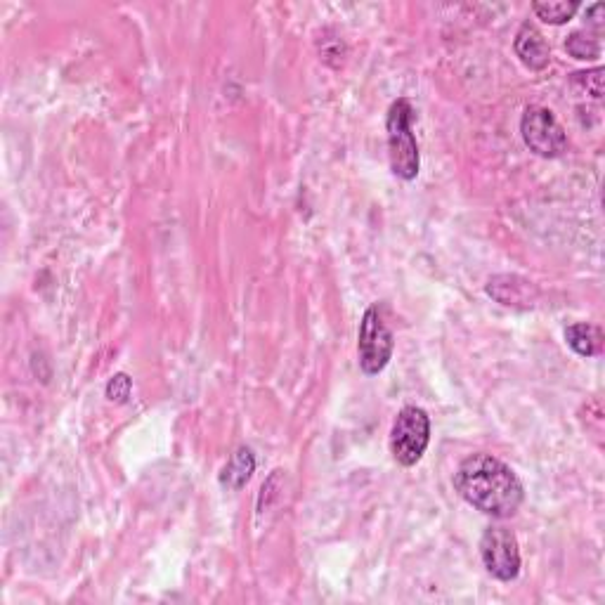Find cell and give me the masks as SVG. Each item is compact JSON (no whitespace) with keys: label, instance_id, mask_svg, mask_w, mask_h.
Returning <instances> with one entry per match:
<instances>
[{"label":"cell","instance_id":"6da1fadb","mask_svg":"<svg viewBox=\"0 0 605 605\" xmlns=\"http://www.w3.org/2000/svg\"><path fill=\"white\" fill-rule=\"evenodd\" d=\"M454 490L473 509L499 520L516 516L525 499L523 483L511 466L485 452L471 454L461 461L454 473Z\"/></svg>","mask_w":605,"mask_h":605},{"label":"cell","instance_id":"7a4b0ae2","mask_svg":"<svg viewBox=\"0 0 605 605\" xmlns=\"http://www.w3.org/2000/svg\"><path fill=\"white\" fill-rule=\"evenodd\" d=\"M412 121H414V109L412 104H409V100L400 97V100L390 104L386 116L388 156H390V168H393V173L402 180H414L421 168L419 145H416V138L412 133Z\"/></svg>","mask_w":605,"mask_h":605},{"label":"cell","instance_id":"3957f363","mask_svg":"<svg viewBox=\"0 0 605 605\" xmlns=\"http://www.w3.org/2000/svg\"><path fill=\"white\" fill-rule=\"evenodd\" d=\"M431 442V419L421 407H405L390 428V452L400 466L419 464Z\"/></svg>","mask_w":605,"mask_h":605},{"label":"cell","instance_id":"277c9868","mask_svg":"<svg viewBox=\"0 0 605 605\" xmlns=\"http://www.w3.org/2000/svg\"><path fill=\"white\" fill-rule=\"evenodd\" d=\"M395 350L393 331L388 329L379 305H372L364 312L360 322V334H357V355H360L362 374L376 376L388 367L390 357Z\"/></svg>","mask_w":605,"mask_h":605},{"label":"cell","instance_id":"5b68a950","mask_svg":"<svg viewBox=\"0 0 605 605\" xmlns=\"http://www.w3.org/2000/svg\"><path fill=\"white\" fill-rule=\"evenodd\" d=\"M520 133H523L530 152L542 156V159H558L568 149V135L546 107L532 104L525 109L523 119H520Z\"/></svg>","mask_w":605,"mask_h":605},{"label":"cell","instance_id":"8992f818","mask_svg":"<svg viewBox=\"0 0 605 605\" xmlns=\"http://www.w3.org/2000/svg\"><path fill=\"white\" fill-rule=\"evenodd\" d=\"M480 556L494 580L513 582L520 575L518 539L506 528H487L480 539Z\"/></svg>","mask_w":605,"mask_h":605},{"label":"cell","instance_id":"52a82bcc","mask_svg":"<svg viewBox=\"0 0 605 605\" xmlns=\"http://www.w3.org/2000/svg\"><path fill=\"white\" fill-rule=\"evenodd\" d=\"M487 294L502 305H513V308H530L535 301V286L528 279L516 275H497L487 282Z\"/></svg>","mask_w":605,"mask_h":605},{"label":"cell","instance_id":"ba28073f","mask_svg":"<svg viewBox=\"0 0 605 605\" xmlns=\"http://www.w3.org/2000/svg\"><path fill=\"white\" fill-rule=\"evenodd\" d=\"M513 50H516L520 62L532 71H542L551 60L549 45H546L542 31H539L532 22H525L520 26L516 34V43H513Z\"/></svg>","mask_w":605,"mask_h":605},{"label":"cell","instance_id":"9c48e42d","mask_svg":"<svg viewBox=\"0 0 605 605\" xmlns=\"http://www.w3.org/2000/svg\"><path fill=\"white\" fill-rule=\"evenodd\" d=\"M253 471H256V457L249 447H239L237 452L232 454L227 466L220 473V485L227 487V490H242V487L249 483Z\"/></svg>","mask_w":605,"mask_h":605},{"label":"cell","instance_id":"30bf717a","mask_svg":"<svg viewBox=\"0 0 605 605\" xmlns=\"http://www.w3.org/2000/svg\"><path fill=\"white\" fill-rule=\"evenodd\" d=\"M565 341L580 357H596L603 353V331L596 324L577 322L565 329Z\"/></svg>","mask_w":605,"mask_h":605},{"label":"cell","instance_id":"8fae6325","mask_svg":"<svg viewBox=\"0 0 605 605\" xmlns=\"http://www.w3.org/2000/svg\"><path fill=\"white\" fill-rule=\"evenodd\" d=\"M532 10H535V15L542 19V22L558 26L570 22V19L577 15L580 3H577V0H570V3H565V0H556V3H549V0H535V3H532Z\"/></svg>","mask_w":605,"mask_h":605},{"label":"cell","instance_id":"7c38bea8","mask_svg":"<svg viewBox=\"0 0 605 605\" xmlns=\"http://www.w3.org/2000/svg\"><path fill=\"white\" fill-rule=\"evenodd\" d=\"M565 50H568L575 60H596V57H601V45H598L596 38L582 34V31H575V34L568 36Z\"/></svg>","mask_w":605,"mask_h":605},{"label":"cell","instance_id":"4fadbf2b","mask_svg":"<svg viewBox=\"0 0 605 605\" xmlns=\"http://www.w3.org/2000/svg\"><path fill=\"white\" fill-rule=\"evenodd\" d=\"M570 83H572V88L587 90V95L596 97V100H601L603 97V69L601 67H596L591 71H580V74H572Z\"/></svg>","mask_w":605,"mask_h":605},{"label":"cell","instance_id":"5bb4252c","mask_svg":"<svg viewBox=\"0 0 605 605\" xmlns=\"http://www.w3.org/2000/svg\"><path fill=\"white\" fill-rule=\"evenodd\" d=\"M130 393H133V381L128 374H114L107 383V398L116 402V405H126Z\"/></svg>","mask_w":605,"mask_h":605}]
</instances>
